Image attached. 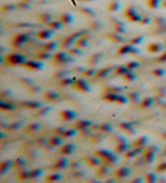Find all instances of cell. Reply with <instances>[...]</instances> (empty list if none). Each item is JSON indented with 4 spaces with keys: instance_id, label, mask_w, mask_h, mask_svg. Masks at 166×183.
Listing matches in <instances>:
<instances>
[{
    "instance_id": "cell-1",
    "label": "cell",
    "mask_w": 166,
    "mask_h": 183,
    "mask_svg": "<svg viewBox=\"0 0 166 183\" xmlns=\"http://www.w3.org/2000/svg\"><path fill=\"white\" fill-rule=\"evenodd\" d=\"M149 182L147 183H156V176L155 175H149V179H147Z\"/></svg>"
}]
</instances>
